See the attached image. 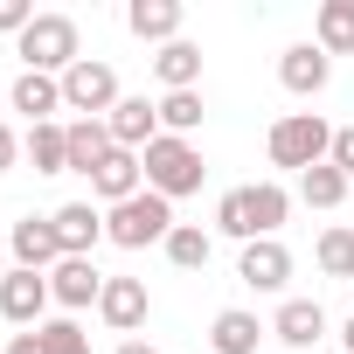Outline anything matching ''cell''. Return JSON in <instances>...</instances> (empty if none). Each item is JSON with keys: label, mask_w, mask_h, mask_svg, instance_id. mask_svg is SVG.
<instances>
[{"label": "cell", "mask_w": 354, "mask_h": 354, "mask_svg": "<svg viewBox=\"0 0 354 354\" xmlns=\"http://www.w3.org/2000/svg\"><path fill=\"white\" fill-rule=\"evenodd\" d=\"M319 49L326 56L354 49V0H326V8H319Z\"/></svg>", "instance_id": "603a6c76"}, {"label": "cell", "mask_w": 354, "mask_h": 354, "mask_svg": "<svg viewBox=\"0 0 354 354\" xmlns=\"http://www.w3.org/2000/svg\"><path fill=\"white\" fill-rule=\"evenodd\" d=\"M42 333V354H91V333L77 326V319H49V326H35Z\"/></svg>", "instance_id": "4316f807"}, {"label": "cell", "mask_w": 354, "mask_h": 354, "mask_svg": "<svg viewBox=\"0 0 354 354\" xmlns=\"http://www.w3.org/2000/svg\"><path fill=\"white\" fill-rule=\"evenodd\" d=\"M167 257H174V264H181V271H202V264H209V236L181 223V230H174V236H167Z\"/></svg>", "instance_id": "83f0119b"}, {"label": "cell", "mask_w": 354, "mask_h": 354, "mask_svg": "<svg viewBox=\"0 0 354 354\" xmlns=\"http://www.w3.org/2000/svg\"><path fill=\"white\" fill-rule=\"evenodd\" d=\"M160 125H167L174 139H188V132L202 125V97H195V91H167V97H160Z\"/></svg>", "instance_id": "d4e9b609"}, {"label": "cell", "mask_w": 354, "mask_h": 354, "mask_svg": "<svg viewBox=\"0 0 354 354\" xmlns=\"http://www.w3.org/2000/svg\"><path fill=\"white\" fill-rule=\"evenodd\" d=\"M63 104L70 111H84V118H97V111H111L118 104V77H111V63H77V70H63Z\"/></svg>", "instance_id": "8992f818"}, {"label": "cell", "mask_w": 354, "mask_h": 354, "mask_svg": "<svg viewBox=\"0 0 354 354\" xmlns=\"http://www.w3.org/2000/svg\"><path fill=\"white\" fill-rule=\"evenodd\" d=\"M21 63L28 70H77L84 56H77V21L70 15H35L28 28H21Z\"/></svg>", "instance_id": "277c9868"}, {"label": "cell", "mask_w": 354, "mask_h": 354, "mask_svg": "<svg viewBox=\"0 0 354 354\" xmlns=\"http://www.w3.org/2000/svg\"><path fill=\"white\" fill-rule=\"evenodd\" d=\"M28 160H35V174H63L70 167V132L63 125H35L28 132Z\"/></svg>", "instance_id": "cb8c5ba5"}, {"label": "cell", "mask_w": 354, "mask_h": 354, "mask_svg": "<svg viewBox=\"0 0 354 354\" xmlns=\"http://www.w3.org/2000/svg\"><path fill=\"white\" fill-rule=\"evenodd\" d=\"M118 354H160V347H146V340H125V347H118Z\"/></svg>", "instance_id": "d6a6232c"}, {"label": "cell", "mask_w": 354, "mask_h": 354, "mask_svg": "<svg viewBox=\"0 0 354 354\" xmlns=\"http://www.w3.org/2000/svg\"><path fill=\"white\" fill-rule=\"evenodd\" d=\"M146 188L153 195H195L202 188V153L188 146V139H174V132H160L153 146H146Z\"/></svg>", "instance_id": "3957f363"}, {"label": "cell", "mask_w": 354, "mask_h": 354, "mask_svg": "<svg viewBox=\"0 0 354 354\" xmlns=\"http://www.w3.org/2000/svg\"><path fill=\"white\" fill-rule=\"evenodd\" d=\"M257 333H264V326H257L250 313H236V306H230V313H216V326H209L216 354H257Z\"/></svg>", "instance_id": "44dd1931"}, {"label": "cell", "mask_w": 354, "mask_h": 354, "mask_svg": "<svg viewBox=\"0 0 354 354\" xmlns=\"http://www.w3.org/2000/svg\"><path fill=\"white\" fill-rule=\"evenodd\" d=\"M132 35L139 42H174V28H181V0H132Z\"/></svg>", "instance_id": "ac0fdd59"}, {"label": "cell", "mask_w": 354, "mask_h": 354, "mask_svg": "<svg viewBox=\"0 0 354 354\" xmlns=\"http://www.w3.org/2000/svg\"><path fill=\"white\" fill-rule=\"evenodd\" d=\"M15 257H21V271L63 264V236H56V223H49V216H21V223H15Z\"/></svg>", "instance_id": "8fae6325"}, {"label": "cell", "mask_w": 354, "mask_h": 354, "mask_svg": "<svg viewBox=\"0 0 354 354\" xmlns=\"http://www.w3.org/2000/svg\"><path fill=\"white\" fill-rule=\"evenodd\" d=\"M153 70H160L167 91H195V77H202V49H195V42H167V49L153 56Z\"/></svg>", "instance_id": "ffe728a7"}, {"label": "cell", "mask_w": 354, "mask_h": 354, "mask_svg": "<svg viewBox=\"0 0 354 354\" xmlns=\"http://www.w3.org/2000/svg\"><path fill=\"white\" fill-rule=\"evenodd\" d=\"M8 354H42V333H35V326H28V333H15V347H8Z\"/></svg>", "instance_id": "4dcf8cb0"}, {"label": "cell", "mask_w": 354, "mask_h": 354, "mask_svg": "<svg viewBox=\"0 0 354 354\" xmlns=\"http://www.w3.org/2000/svg\"><path fill=\"white\" fill-rule=\"evenodd\" d=\"M63 104V77H42V70H28L21 84H15V111H28L35 125H49V111Z\"/></svg>", "instance_id": "d6986e66"}, {"label": "cell", "mask_w": 354, "mask_h": 354, "mask_svg": "<svg viewBox=\"0 0 354 354\" xmlns=\"http://www.w3.org/2000/svg\"><path fill=\"white\" fill-rule=\"evenodd\" d=\"M285 347H313L319 333H326V313H319V299H285L278 306V326H271Z\"/></svg>", "instance_id": "e0dca14e"}, {"label": "cell", "mask_w": 354, "mask_h": 354, "mask_svg": "<svg viewBox=\"0 0 354 354\" xmlns=\"http://www.w3.org/2000/svg\"><path fill=\"white\" fill-rule=\"evenodd\" d=\"M49 223H56V236H63V257H91L97 236H104V216H97L91 202H70V209H56Z\"/></svg>", "instance_id": "4fadbf2b"}, {"label": "cell", "mask_w": 354, "mask_h": 354, "mask_svg": "<svg viewBox=\"0 0 354 354\" xmlns=\"http://www.w3.org/2000/svg\"><path fill=\"white\" fill-rule=\"evenodd\" d=\"M278 77H285V91L319 97V91H326V77H333V63H326V49H319V42H299V49H285Z\"/></svg>", "instance_id": "9c48e42d"}, {"label": "cell", "mask_w": 354, "mask_h": 354, "mask_svg": "<svg viewBox=\"0 0 354 354\" xmlns=\"http://www.w3.org/2000/svg\"><path fill=\"white\" fill-rule=\"evenodd\" d=\"M319 271L326 278H354V230H326L319 236Z\"/></svg>", "instance_id": "484cf974"}, {"label": "cell", "mask_w": 354, "mask_h": 354, "mask_svg": "<svg viewBox=\"0 0 354 354\" xmlns=\"http://www.w3.org/2000/svg\"><path fill=\"white\" fill-rule=\"evenodd\" d=\"M35 21V8H28V0H0V28H8V35H21Z\"/></svg>", "instance_id": "f546056e"}, {"label": "cell", "mask_w": 354, "mask_h": 354, "mask_svg": "<svg viewBox=\"0 0 354 354\" xmlns=\"http://www.w3.org/2000/svg\"><path fill=\"white\" fill-rule=\"evenodd\" d=\"M97 313H104L118 333H132V326L146 319V285H139V278H104V299H97Z\"/></svg>", "instance_id": "2e32d148"}, {"label": "cell", "mask_w": 354, "mask_h": 354, "mask_svg": "<svg viewBox=\"0 0 354 354\" xmlns=\"http://www.w3.org/2000/svg\"><path fill=\"white\" fill-rule=\"evenodd\" d=\"M216 223H223L230 236H243V243H264V236H271V230L285 223V188H278V181H257V188H236V195H223Z\"/></svg>", "instance_id": "6da1fadb"}, {"label": "cell", "mask_w": 354, "mask_h": 354, "mask_svg": "<svg viewBox=\"0 0 354 354\" xmlns=\"http://www.w3.org/2000/svg\"><path fill=\"white\" fill-rule=\"evenodd\" d=\"M326 160H333L347 181H354V125H340V132H333V153H326Z\"/></svg>", "instance_id": "f1b7e54d"}, {"label": "cell", "mask_w": 354, "mask_h": 354, "mask_svg": "<svg viewBox=\"0 0 354 354\" xmlns=\"http://www.w3.org/2000/svg\"><path fill=\"white\" fill-rule=\"evenodd\" d=\"M299 195H306L313 209H340V202H347V174H340L333 160H319V167L299 174Z\"/></svg>", "instance_id": "7402d4cb"}, {"label": "cell", "mask_w": 354, "mask_h": 354, "mask_svg": "<svg viewBox=\"0 0 354 354\" xmlns=\"http://www.w3.org/2000/svg\"><path fill=\"white\" fill-rule=\"evenodd\" d=\"M104 236H111V243H125V250L167 243V236H174V202L146 188V195H132V202H118V209L104 216Z\"/></svg>", "instance_id": "7a4b0ae2"}, {"label": "cell", "mask_w": 354, "mask_h": 354, "mask_svg": "<svg viewBox=\"0 0 354 354\" xmlns=\"http://www.w3.org/2000/svg\"><path fill=\"white\" fill-rule=\"evenodd\" d=\"M236 278H243V285H257V292H278V285L292 278V250H285L278 236H264V243H243V264H236Z\"/></svg>", "instance_id": "ba28073f"}, {"label": "cell", "mask_w": 354, "mask_h": 354, "mask_svg": "<svg viewBox=\"0 0 354 354\" xmlns=\"http://www.w3.org/2000/svg\"><path fill=\"white\" fill-rule=\"evenodd\" d=\"M49 292H56L63 306H91V299H104V278H97L91 257H63L56 278H49Z\"/></svg>", "instance_id": "9a60e30c"}, {"label": "cell", "mask_w": 354, "mask_h": 354, "mask_svg": "<svg viewBox=\"0 0 354 354\" xmlns=\"http://www.w3.org/2000/svg\"><path fill=\"white\" fill-rule=\"evenodd\" d=\"M347 354H354V319H347Z\"/></svg>", "instance_id": "836d02e7"}, {"label": "cell", "mask_w": 354, "mask_h": 354, "mask_svg": "<svg viewBox=\"0 0 354 354\" xmlns=\"http://www.w3.org/2000/svg\"><path fill=\"white\" fill-rule=\"evenodd\" d=\"M104 125H111V139H118L125 153H132V146H153V139H160V104H146V97H118Z\"/></svg>", "instance_id": "30bf717a"}, {"label": "cell", "mask_w": 354, "mask_h": 354, "mask_svg": "<svg viewBox=\"0 0 354 354\" xmlns=\"http://www.w3.org/2000/svg\"><path fill=\"white\" fill-rule=\"evenodd\" d=\"M326 153H333V132H326L313 111H292V118L271 125V160H278V167H299V174H306V167H319Z\"/></svg>", "instance_id": "5b68a950"}, {"label": "cell", "mask_w": 354, "mask_h": 354, "mask_svg": "<svg viewBox=\"0 0 354 354\" xmlns=\"http://www.w3.org/2000/svg\"><path fill=\"white\" fill-rule=\"evenodd\" d=\"M8 167H15V132L0 125V174H8Z\"/></svg>", "instance_id": "1f68e13d"}, {"label": "cell", "mask_w": 354, "mask_h": 354, "mask_svg": "<svg viewBox=\"0 0 354 354\" xmlns=\"http://www.w3.org/2000/svg\"><path fill=\"white\" fill-rule=\"evenodd\" d=\"M49 278L42 271H8L0 278V313H8L15 326H42V306H49Z\"/></svg>", "instance_id": "52a82bcc"}, {"label": "cell", "mask_w": 354, "mask_h": 354, "mask_svg": "<svg viewBox=\"0 0 354 354\" xmlns=\"http://www.w3.org/2000/svg\"><path fill=\"white\" fill-rule=\"evenodd\" d=\"M63 132H70V167H77V174H97V167L118 153V139H111L104 118H77V125H63Z\"/></svg>", "instance_id": "7c38bea8"}, {"label": "cell", "mask_w": 354, "mask_h": 354, "mask_svg": "<svg viewBox=\"0 0 354 354\" xmlns=\"http://www.w3.org/2000/svg\"><path fill=\"white\" fill-rule=\"evenodd\" d=\"M139 174H146V160L118 146V153H111V160H104V167L91 174V188H97V195H104V202L118 209V202H132V195H139Z\"/></svg>", "instance_id": "5bb4252c"}]
</instances>
